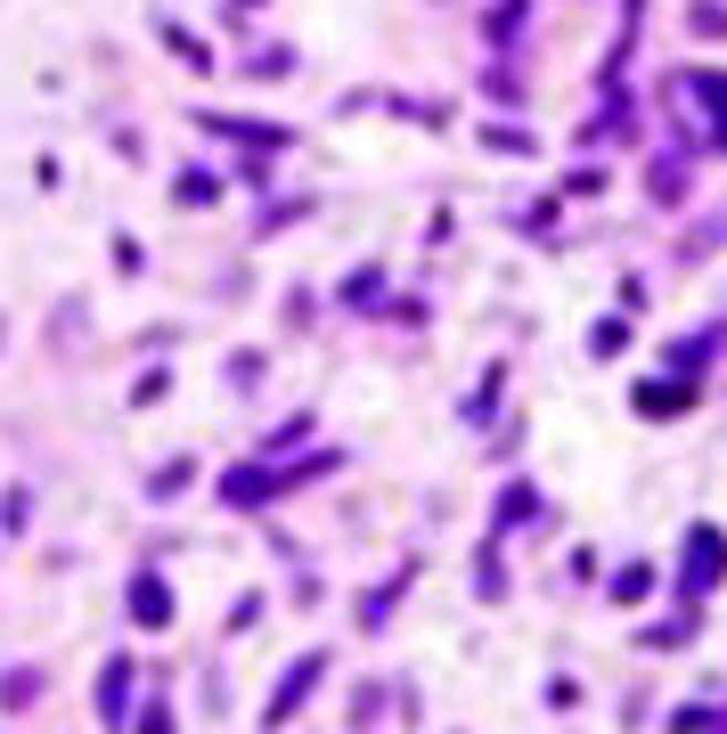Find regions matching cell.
Instances as JSON below:
<instances>
[{
	"label": "cell",
	"instance_id": "2",
	"mask_svg": "<svg viewBox=\"0 0 727 734\" xmlns=\"http://www.w3.org/2000/svg\"><path fill=\"white\" fill-rule=\"evenodd\" d=\"M719 572H727L719 531H712V522H695V531H687V596H703V587H712Z\"/></svg>",
	"mask_w": 727,
	"mask_h": 734
},
{
	"label": "cell",
	"instance_id": "6",
	"mask_svg": "<svg viewBox=\"0 0 727 734\" xmlns=\"http://www.w3.org/2000/svg\"><path fill=\"white\" fill-rule=\"evenodd\" d=\"M678 401H687V392H678V384H646V392H638V408H646V416H671Z\"/></svg>",
	"mask_w": 727,
	"mask_h": 734
},
{
	"label": "cell",
	"instance_id": "1",
	"mask_svg": "<svg viewBox=\"0 0 727 734\" xmlns=\"http://www.w3.org/2000/svg\"><path fill=\"white\" fill-rule=\"evenodd\" d=\"M319 678H327V653H303L295 669H286V685H278V694H270L262 726H286V719H295V710L310 702V685H319Z\"/></svg>",
	"mask_w": 727,
	"mask_h": 734
},
{
	"label": "cell",
	"instance_id": "7",
	"mask_svg": "<svg viewBox=\"0 0 727 734\" xmlns=\"http://www.w3.org/2000/svg\"><path fill=\"white\" fill-rule=\"evenodd\" d=\"M139 734H172V710H164V702H148V710H139Z\"/></svg>",
	"mask_w": 727,
	"mask_h": 734
},
{
	"label": "cell",
	"instance_id": "5",
	"mask_svg": "<svg viewBox=\"0 0 727 734\" xmlns=\"http://www.w3.org/2000/svg\"><path fill=\"white\" fill-rule=\"evenodd\" d=\"M41 694V678H33V669H9V678H0V710H25Z\"/></svg>",
	"mask_w": 727,
	"mask_h": 734
},
{
	"label": "cell",
	"instance_id": "3",
	"mask_svg": "<svg viewBox=\"0 0 727 734\" xmlns=\"http://www.w3.org/2000/svg\"><path fill=\"white\" fill-rule=\"evenodd\" d=\"M131 620H139V628H164V620H172V596H164V579H156V572H139V579H131Z\"/></svg>",
	"mask_w": 727,
	"mask_h": 734
},
{
	"label": "cell",
	"instance_id": "4",
	"mask_svg": "<svg viewBox=\"0 0 727 734\" xmlns=\"http://www.w3.org/2000/svg\"><path fill=\"white\" fill-rule=\"evenodd\" d=\"M123 702H131V661H107V685H98V710L123 719Z\"/></svg>",
	"mask_w": 727,
	"mask_h": 734
}]
</instances>
